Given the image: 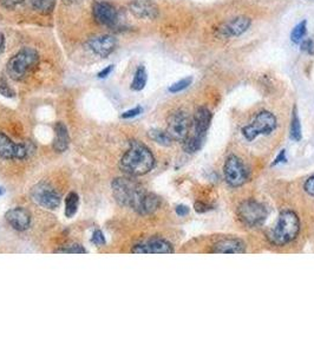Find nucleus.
<instances>
[{"mask_svg":"<svg viewBox=\"0 0 314 354\" xmlns=\"http://www.w3.org/2000/svg\"><path fill=\"white\" fill-rule=\"evenodd\" d=\"M176 214L179 216H182V217L185 216V215H188V214H189V208L187 207V205H177V207H176Z\"/></svg>","mask_w":314,"mask_h":354,"instance_id":"38","label":"nucleus"},{"mask_svg":"<svg viewBox=\"0 0 314 354\" xmlns=\"http://www.w3.org/2000/svg\"><path fill=\"white\" fill-rule=\"evenodd\" d=\"M191 123L187 112L183 110L174 111L168 117V124H166V132L169 133L173 141L183 142L188 137L190 132Z\"/></svg>","mask_w":314,"mask_h":354,"instance_id":"9","label":"nucleus"},{"mask_svg":"<svg viewBox=\"0 0 314 354\" xmlns=\"http://www.w3.org/2000/svg\"><path fill=\"white\" fill-rule=\"evenodd\" d=\"M4 45H5L4 35H2V33H0V52H1L2 49H4Z\"/></svg>","mask_w":314,"mask_h":354,"instance_id":"40","label":"nucleus"},{"mask_svg":"<svg viewBox=\"0 0 314 354\" xmlns=\"http://www.w3.org/2000/svg\"><path fill=\"white\" fill-rule=\"evenodd\" d=\"M204 138L200 137L197 135H190L189 133L188 137L182 142L183 143V150H185L187 154H194V152L199 151L202 148V144H203Z\"/></svg>","mask_w":314,"mask_h":354,"instance_id":"21","label":"nucleus"},{"mask_svg":"<svg viewBox=\"0 0 314 354\" xmlns=\"http://www.w3.org/2000/svg\"><path fill=\"white\" fill-rule=\"evenodd\" d=\"M69 144H70V137H69L68 128L66 125L62 123V122H58L55 125V141H54V149L55 151L59 152H65L68 150Z\"/></svg>","mask_w":314,"mask_h":354,"instance_id":"19","label":"nucleus"},{"mask_svg":"<svg viewBox=\"0 0 314 354\" xmlns=\"http://www.w3.org/2000/svg\"><path fill=\"white\" fill-rule=\"evenodd\" d=\"M94 21L102 26L111 27L117 23L118 13L116 7L108 1H94L92 5Z\"/></svg>","mask_w":314,"mask_h":354,"instance_id":"11","label":"nucleus"},{"mask_svg":"<svg viewBox=\"0 0 314 354\" xmlns=\"http://www.w3.org/2000/svg\"><path fill=\"white\" fill-rule=\"evenodd\" d=\"M31 6L41 15H50L55 10V0H31Z\"/></svg>","mask_w":314,"mask_h":354,"instance_id":"26","label":"nucleus"},{"mask_svg":"<svg viewBox=\"0 0 314 354\" xmlns=\"http://www.w3.org/2000/svg\"><path fill=\"white\" fill-rule=\"evenodd\" d=\"M2 193H4V190H2V189H1V188H0V195H1Z\"/></svg>","mask_w":314,"mask_h":354,"instance_id":"42","label":"nucleus"},{"mask_svg":"<svg viewBox=\"0 0 314 354\" xmlns=\"http://www.w3.org/2000/svg\"><path fill=\"white\" fill-rule=\"evenodd\" d=\"M301 50H302V51L307 52V54L313 55L314 54V44H313V41L311 40V39H307V40H305L304 43L301 44Z\"/></svg>","mask_w":314,"mask_h":354,"instance_id":"36","label":"nucleus"},{"mask_svg":"<svg viewBox=\"0 0 314 354\" xmlns=\"http://www.w3.org/2000/svg\"><path fill=\"white\" fill-rule=\"evenodd\" d=\"M91 242H92V243H94L96 246H98V247L104 246V244H105L104 234H103L99 229L94 230L93 234H92V239H91Z\"/></svg>","mask_w":314,"mask_h":354,"instance_id":"31","label":"nucleus"},{"mask_svg":"<svg viewBox=\"0 0 314 354\" xmlns=\"http://www.w3.org/2000/svg\"><path fill=\"white\" fill-rule=\"evenodd\" d=\"M79 207V196L78 194L71 191L65 197V216L71 219L77 214Z\"/></svg>","mask_w":314,"mask_h":354,"instance_id":"22","label":"nucleus"},{"mask_svg":"<svg viewBox=\"0 0 314 354\" xmlns=\"http://www.w3.org/2000/svg\"><path fill=\"white\" fill-rule=\"evenodd\" d=\"M277 127V117L269 111H261L255 116L251 124L242 128L241 132L246 141L253 142L261 135H271Z\"/></svg>","mask_w":314,"mask_h":354,"instance_id":"6","label":"nucleus"},{"mask_svg":"<svg viewBox=\"0 0 314 354\" xmlns=\"http://www.w3.org/2000/svg\"><path fill=\"white\" fill-rule=\"evenodd\" d=\"M148 136L151 141L156 142V143L160 144V146L170 147L171 144H173V138L169 136V133L166 132V131L158 130V129H151V130H149Z\"/></svg>","mask_w":314,"mask_h":354,"instance_id":"23","label":"nucleus"},{"mask_svg":"<svg viewBox=\"0 0 314 354\" xmlns=\"http://www.w3.org/2000/svg\"><path fill=\"white\" fill-rule=\"evenodd\" d=\"M39 60V56L33 49H23L11 57L7 62L6 71L11 79L23 80Z\"/></svg>","mask_w":314,"mask_h":354,"instance_id":"4","label":"nucleus"},{"mask_svg":"<svg viewBox=\"0 0 314 354\" xmlns=\"http://www.w3.org/2000/svg\"><path fill=\"white\" fill-rule=\"evenodd\" d=\"M111 188H112L113 197L119 205L129 207L135 211L138 210L142 200L147 193L142 186L128 177L115 178Z\"/></svg>","mask_w":314,"mask_h":354,"instance_id":"3","label":"nucleus"},{"mask_svg":"<svg viewBox=\"0 0 314 354\" xmlns=\"http://www.w3.org/2000/svg\"><path fill=\"white\" fill-rule=\"evenodd\" d=\"M129 11L138 19L154 20L160 16L157 5L151 0H132L129 4Z\"/></svg>","mask_w":314,"mask_h":354,"instance_id":"14","label":"nucleus"},{"mask_svg":"<svg viewBox=\"0 0 314 354\" xmlns=\"http://www.w3.org/2000/svg\"><path fill=\"white\" fill-rule=\"evenodd\" d=\"M238 216L244 225L255 228L265 224L268 216V210L265 205L251 199L240 203L238 207Z\"/></svg>","mask_w":314,"mask_h":354,"instance_id":"5","label":"nucleus"},{"mask_svg":"<svg viewBox=\"0 0 314 354\" xmlns=\"http://www.w3.org/2000/svg\"><path fill=\"white\" fill-rule=\"evenodd\" d=\"M147 80H148V75H147L146 68L144 66H138L136 70V74L134 77V80L131 83V89L134 91H141L146 88Z\"/></svg>","mask_w":314,"mask_h":354,"instance_id":"25","label":"nucleus"},{"mask_svg":"<svg viewBox=\"0 0 314 354\" xmlns=\"http://www.w3.org/2000/svg\"><path fill=\"white\" fill-rule=\"evenodd\" d=\"M116 44V38L109 35L91 38L88 41L89 49L99 57H108L115 50Z\"/></svg>","mask_w":314,"mask_h":354,"instance_id":"16","label":"nucleus"},{"mask_svg":"<svg viewBox=\"0 0 314 354\" xmlns=\"http://www.w3.org/2000/svg\"><path fill=\"white\" fill-rule=\"evenodd\" d=\"M191 83H193V78L191 77L183 78V79L179 80V82L174 83V84L169 88V93H181V91L185 90L189 85H191Z\"/></svg>","mask_w":314,"mask_h":354,"instance_id":"29","label":"nucleus"},{"mask_svg":"<svg viewBox=\"0 0 314 354\" xmlns=\"http://www.w3.org/2000/svg\"><path fill=\"white\" fill-rule=\"evenodd\" d=\"M252 20L248 17H236V18L232 19L230 21L220 25L218 29L219 33L221 37L228 38V37H238V36L243 35L247 30L251 26Z\"/></svg>","mask_w":314,"mask_h":354,"instance_id":"13","label":"nucleus"},{"mask_svg":"<svg viewBox=\"0 0 314 354\" xmlns=\"http://www.w3.org/2000/svg\"><path fill=\"white\" fill-rule=\"evenodd\" d=\"M161 205V200L157 195L152 193H146L143 200H142L140 208L136 211L140 215H150V214L155 213Z\"/></svg>","mask_w":314,"mask_h":354,"instance_id":"20","label":"nucleus"},{"mask_svg":"<svg viewBox=\"0 0 314 354\" xmlns=\"http://www.w3.org/2000/svg\"><path fill=\"white\" fill-rule=\"evenodd\" d=\"M285 162H287V157H286V150L282 149L281 151L279 152V155H277V157H275V160H274L273 163H272V166H273V167L274 166H277V164L285 163Z\"/></svg>","mask_w":314,"mask_h":354,"instance_id":"37","label":"nucleus"},{"mask_svg":"<svg viewBox=\"0 0 314 354\" xmlns=\"http://www.w3.org/2000/svg\"><path fill=\"white\" fill-rule=\"evenodd\" d=\"M55 253H60V254H85V253H88V250L78 243H74L64 246L63 248H59V249H55Z\"/></svg>","mask_w":314,"mask_h":354,"instance_id":"28","label":"nucleus"},{"mask_svg":"<svg viewBox=\"0 0 314 354\" xmlns=\"http://www.w3.org/2000/svg\"><path fill=\"white\" fill-rule=\"evenodd\" d=\"M210 252L216 254H243L246 253V244L240 239H223L216 242Z\"/></svg>","mask_w":314,"mask_h":354,"instance_id":"18","label":"nucleus"},{"mask_svg":"<svg viewBox=\"0 0 314 354\" xmlns=\"http://www.w3.org/2000/svg\"><path fill=\"white\" fill-rule=\"evenodd\" d=\"M25 144H17L7 135L0 132V156L5 160H24L27 157Z\"/></svg>","mask_w":314,"mask_h":354,"instance_id":"12","label":"nucleus"},{"mask_svg":"<svg viewBox=\"0 0 314 354\" xmlns=\"http://www.w3.org/2000/svg\"><path fill=\"white\" fill-rule=\"evenodd\" d=\"M112 70H113V65L107 66V68L103 69L102 71L99 72V74H98V78H107L111 74V71H112Z\"/></svg>","mask_w":314,"mask_h":354,"instance_id":"39","label":"nucleus"},{"mask_svg":"<svg viewBox=\"0 0 314 354\" xmlns=\"http://www.w3.org/2000/svg\"><path fill=\"white\" fill-rule=\"evenodd\" d=\"M142 111H143V109H142L141 107H136L134 109H131V110H128L124 113H122L121 117H122V118H124V119L134 118V117L140 115Z\"/></svg>","mask_w":314,"mask_h":354,"instance_id":"33","label":"nucleus"},{"mask_svg":"<svg viewBox=\"0 0 314 354\" xmlns=\"http://www.w3.org/2000/svg\"><path fill=\"white\" fill-rule=\"evenodd\" d=\"M299 231L300 220L298 214L291 209H285L280 213L277 225L269 231L268 241L277 247L286 246L298 238Z\"/></svg>","mask_w":314,"mask_h":354,"instance_id":"2","label":"nucleus"},{"mask_svg":"<svg viewBox=\"0 0 314 354\" xmlns=\"http://www.w3.org/2000/svg\"><path fill=\"white\" fill-rule=\"evenodd\" d=\"M290 136L293 141L299 142L302 138L301 132V124H300V119L298 116V110L294 107L293 113H292V121H291V129H290Z\"/></svg>","mask_w":314,"mask_h":354,"instance_id":"24","label":"nucleus"},{"mask_svg":"<svg viewBox=\"0 0 314 354\" xmlns=\"http://www.w3.org/2000/svg\"><path fill=\"white\" fill-rule=\"evenodd\" d=\"M0 94H2L4 97H7V98H13L16 96V93L7 84V82L4 78H0Z\"/></svg>","mask_w":314,"mask_h":354,"instance_id":"30","label":"nucleus"},{"mask_svg":"<svg viewBox=\"0 0 314 354\" xmlns=\"http://www.w3.org/2000/svg\"><path fill=\"white\" fill-rule=\"evenodd\" d=\"M306 29H307V21L306 20H302L300 21L298 25L294 26V29L292 30L291 32V39L293 43L298 44L300 41L302 40L306 35Z\"/></svg>","mask_w":314,"mask_h":354,"instance_id":"27","label":"nucleus"},{"mask_svg":"<svg viewBox=\"0 0 314 354\" xmlns=\"http://www.w3.org/2000/svg\"><path fill=\"white\" fill-rule=\"evenodd\" d=\"M64 1H65V0H64ZM66 1H71V2H74V1H79V0H66Z\"/></svg>","mask_w":314,"mask_h":354,"instance_id":"41","label":"nucleus"},{"mask_svg":"<svg viewBox=\"0 0 314 354\" xmlns=\"http://www.w3.org/2000/svg\"><path fill=\"white\" fill-rule=\"evenodd\" d=\"M213 115L210 110L205 107H200L196 109L193 117V133L205 138V133L209 129L212 123Z\"/></svg>","mask_w":314,"mask_h":354,"instance_id":"17","label":"nucleus"},{"mask_svg":"<svg viewBox=\"0 0 314 354\" xmlns=\"http://www.w3.org/2000/svg\"><path fill=\"white\" fill-rule=\"evenodd\" d=\"M223 174L226 182L233 188L243 186L248 181V172L242 161L235 155L228 156L224 162Z\"/></svg>","mask_w":314,"mask_h":354,"instance_id":"8","label":"nucleus"},{"mask_svg":"<svg viewBox=\"0 0 314 354\" xmlns=\"http://www.w3.org/2000/svg\"><path fill=\"white\" fill-rule=\"evenodd\" d=\"M194 209H195L196 213L199 214H203V213H207V211H209L210 209H212V207H210L209 205H205L204 202H196L195 205H194Z\"/></svg>","mask_w":314,"mask_h":354,"instance_id":"35","label":"nucleus"},{"mask_svg":"<svg viewBox=\"0 0 314 354\" xmlns=\"http://www.w3.org/2000/svg\"><path fill=\"white\" fill-rule=\"evenodd\" d=\"M155 167V157L140 141H130L129 149L119 161V169L129 176H143Z\"/></svg>","mask_w":314,"mask_h":354,"instance_id":"1","label":"nucleus"},{"mask_svg":"<svg viewBox=\"0 0 314 354\" xmlns=\"http://www.w3.org/2000/svg\"><path fill=\"white\" fill-rule=\"evenodd\" d=\"M5 217H6L8 224L15 230L24 231L29 229L31 225V214L21 207L10 209Z\"/></svg>","mask_w":314,"mask_h":354,"instance_id":"15","label":"nucleus"},{"mask_svg":"<svg viewBox=\"0 0 314 354\" xmlns=\"http://www.w3.org/2000/svg\"><path fill=\"white\" fill-rule=\"evenodd\" d=\"M304 189L308 195L314 196V175H312V176L307 178V181L305 182V185H304Z\"/></svg>","mask_w":314,"mask_h":354,"instance_id":"34","label":"nucleus"},{"mask_svg":"<svg viewBox=\"0 0 314 354\" xmlns=\"http://www.w3.org/2000/svg\"><path fill=\"white\" fill-rule=\"evenodd\" d=\"M135 254H171L174 247L170 242L161 238H151L136 244L131 249Z\"/></svg>","mask_w":314,"mask_h":354,"instance_id":"10","label":"nucleus"},{"mask_svg":"<svg viewBox=\"0 0 314 354\" xmlns=\"http://www.w3.org/2000/svg\"><path fill=\"white\" fill-rule=\"evenodd\" d=\"M31 199L41 208L49 210H55L59 207L62 201L60 194L47 182H39L33 186L31 189Z\"/></svg>","mask_w":314,"mask_h":354,"instance_id":"7","label":"nucleus"},{"mask_svg":"<svg viewBox=\"0 0 314 354\" xmlns=\"http://www.w3.org/2000/svg\"><path fill=\"white\" fill-rule=\"evenodd\" d=\"M24 0H0V4H1L2 7H5L6 10H12L18 6V5L23 4Z\"/></svg>","mask_w":314,"mask_h":354,"instance_id":"32","label":"nucleus"}]
</instances>
